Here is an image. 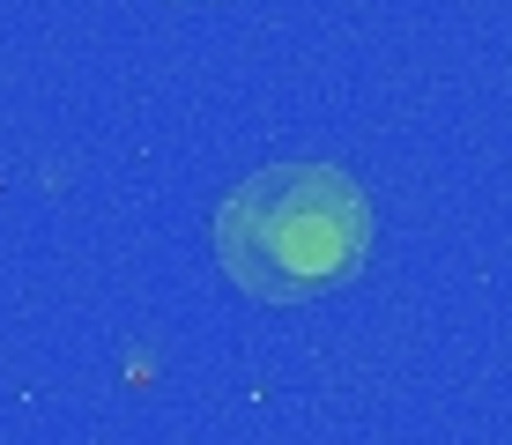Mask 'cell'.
<instances>
[{
  "label": "cell",
  "instance_id": "obj_1",
  "mask_svg": "<svg viewBox=\"0 0 512 445\" xmlns=\"http://www.w3.org/2000/svg\"><path fill=\"white\" fill-rule=\"evenodd\" d=\"M216 260L260 305L327 297L372 260V201L342 164H260L216 201Z\"/></svg>",
  "mask_w": 512,
  "mask_h": 445
}]
</instances>
